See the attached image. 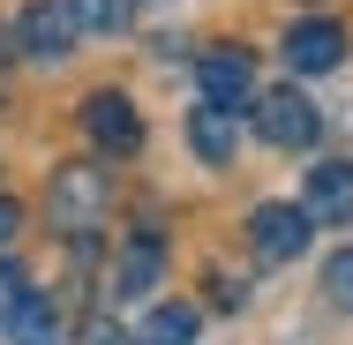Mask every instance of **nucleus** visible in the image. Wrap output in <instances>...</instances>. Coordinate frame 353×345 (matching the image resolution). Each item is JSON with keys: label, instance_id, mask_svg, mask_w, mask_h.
<instances>
[{"label": "nucleus", "instance_id": "13", "mask_svg": "<svg viewBox=\"0 0 353 345\" xmlns=\"http://www.w3.org/2000/svg\"><path fill=\"white\" fill-rule=\"evenodd\" d=\"M68 8L83 15V30H105V38L136 23V0H68Z\"/></svg>", "mask_w": 353, "mask_h": 345}, {"label": "nucleus", "instance_id": "17", "mask_svg": "<svg viewBox=\"0 0 353 345\" xmlns=\"http://www.w3.org/2000/svg\"><path fill=\"white\" fill-rule=\"evenodd\" d=\"M8 38H15V30H0V61H8Z\"/></svg>", "mask_w": 353, "mask_h": 345}, {"label": "nucleus", "instance_id": "11", "mask_svg": "<svg viewBox=\"0 0 353 345\" xmlns=\"http://www.w3.org/2000/svg\"><path fill=\"white\" fill-rule=\"evenodd\" d=\"M136 345H196V308L173 300V308H150L136 323Z\"/></svg>", "mask_w": 353, "mask_h": 345}, {"label": "nucleus", "instance_id": "15", "mask_svg": "<svg viewBox=\"0 0 353 345\" xmlns=\"http://www.w3.org/2000/svg\"><path fill=\"white\" fill-rule=\"evenodd\" d=\"M30 300V285H23V271L15 263H0V323H15V308Z\"/></svg>", "mask_w": 353, "mask_h": 345}, {"label": "nucleus", "instance_id": "2", "mask_svg": "<svg viewBox=\"0 0 353 345\" xmlns=\"http://www.w3.org/2000/svg\"><path fill=\"white\" fill-rule=\"evenodd\" d=\"M83 136L98 143L105 158H136L143 150V113L128 90H90L83 98Z\"/></svg>", "mask_w": 353, "mask_h": 345}, {"label": "nucleus", "instance_id": "5", "mask_svg": "<svg viewBox=\"0 0 353 345\" xmlns=\"http://www.w3.org/2000/svg\"><path fill=\"white\" fill-rule=\"evenodd\" d=\"M75 30H83V15H75L68 0H30L23 23H15V45H23L30 61H68V53H75Z\"/></svg>", "mask_w": 353, "mask_h": 345}, {"label": "nucleus", "instance_id": "8", "mask_svg": "<svg viewBox=\"0 0 353 345\" xmlns=\"http://www.w3.org/2000/svg\"><path fill=\"white\" fill-rule=\"evenodd\" d=\"M279 53H285V68H293V75H323V68L346 61V30H339V23H293Z\"/></svg>", "mask_w": 353, "mask_h": 345}, {"label": "nucleus", "instance_id": "4", "mask_svg": "<svg viewBox=\"0 0 353 345\" xmlns=\"http://www.w3.org/2000/svg\"><path fill=\"white\" fill-rule=\"evenodd\" d=\"M256 136L279 143V150H308V143L323 136V113L285 83V90H271V98H256Z\"/></svg>", "mask_w": 353, "mask_h": 345}, {"label": "nucleus", "instance_id": "14", "mask_svg": "<svg viewBox=\"0 0 353 345\" xmlns=\"http://www.w3.org/2000/svg\"><path fill=\"white\" fill-rule=\"evenodd\" d=\"M323 285H331V300H339V308H353V248H339V255L323 263Z\"/></svg>", "mask_w": 353, "mask_h": 345}, {"label": "nucleus", "instance_id": "12", "mask_svg": "<svg viewBox=\"0 0 353 345\" xmlns=\"http://www.w3.org/2000/svg\"><path fill=\"white\" fill-rule=\"evenodd\" d=\"M8 331H15L23 345H53V331H61V315H53V300H46V293H30V300L15 308V323H8Z\"/></svg>", "mask_w": 353, "mask_h": 345}, {"label": "nucleus", "instance_id": "1", "mask_svg": "<svg viewBox=\"0 0 353 345\" xmlns=\"http://www.w3.org/2000/svg\"><path fill=\"white\" fill-rule=\"evenodd\" d=\"M46 210H53V225L61 233H90V225H105V210H113V173L105 165H53V188H46Z\"/></svg>", "mask_w": 353, "mask_h": 345}, {"label": "nucleus", "instance_id": "7", "mask_svg": "<svg viewBox=\"0 0 353 345\" xmlns=\"http://www.w3.org/2000/svg\"><path fill=\"white\" fill-rule=\"evenodd\" d=\"M301 210H308L316 225H353V165H346V158H323V165H308Z\"/></svg>", "mask_w": 353, "mask_h": 345}, {"label": "nucleus", "instance_id": "6", "mask_svg": "<svg viewBox=\"0 0 353 345\" xmlns=\"http://www.w3.org/2000/svg\"><path fill=\"white\" fill-rule=\"evenodd\" d=\"M308 233H316V218L301 203H263L248 218V248H256L263 263H293V255L308 248Z\"/></svg>", "mask_w": 353, "mask_h": 345}, {"label": "nucleus", "instance_id": "10", "mask_svg": "<svg viewBox=\"0 0 353 345\" xmlns=\"http://www.w3.org/2000/svg\"><path fill=\"white\" fill-rule=\"evenodd\" d=\"M150 285H158V233H136L121 248V263H113V293L121 300H143Z\"/></svg>", "mask_w": 353, "mask_h": 345}, {"label": "nucleus", "instance_id": "16", "mask_svg": "<svg viewBox=\"0 0 353 345\" xmlns=\"http://www.w3.org/2000/svg\"><path fill=\"white\" fill-rule=\"evenodd\" d=\"M15 225H23V210H15V203H8V196H0V248L15 240Z\"/></svg>", "mask_w": 353, "mask_h": 345}, {"label": "nucleus", "instance_id": "3", "mask_svg": "<svg viewBox=\"0 0 353 345\" xmlns=\"http://www.w3.org/2000/svg\"><path fill=\"white\" fill-rule=\"evenodd\" d=\"M196 90H203V105H218V113H241V105H256V61L241 45H211L196 61Z\"/></svg>", "mask_w": 353, "mask_h": 345}, {"label": "nucleus", "instance_id": "9", "mask_svg": "<svg viewBox=\"0 0 353 345\" xmlns=\"http://www.w3.org/2000/svg\"><path fill=\"white\" fill-rule=\"evenodd\" d=\"M188 150H196L203 165H233V150H241V121L218 113V105H196V113H188Z\"/></svg>", "mask_w": 353, "mask_h": 345}]
</instances>
